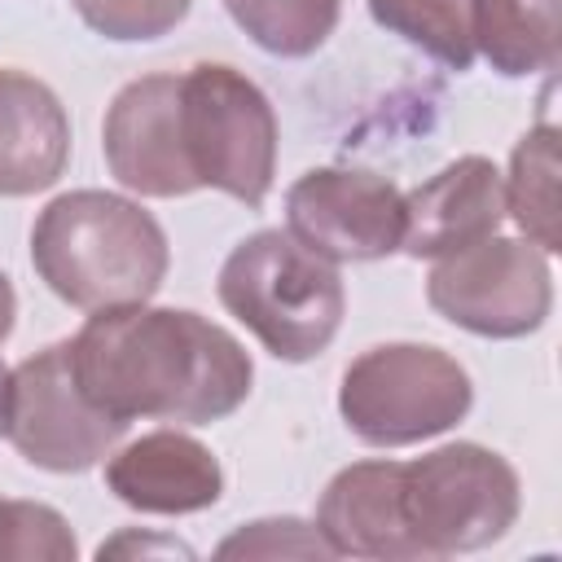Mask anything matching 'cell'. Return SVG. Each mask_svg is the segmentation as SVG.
Wrapping results in <instances>:
<instances>
[{"label": "cell", "mask_w": 562, "mask_h": 562, "mask_svg": "<svg viewBox=\"0 0 562 562\" xmlns=\"http://www.w3.org/2000/svg\"><path fill=\"white\" fill-rule=\"evenodd\" d=\"M110 176L140 198L198 193L180 140V75H140L123 83L101 123Z\"/></svg>", "instance_id": "30bf717a"}, {"label": "cell", "mask_w": 562, "mask_h": 562, "mask_svg": "<svg viewBox=\"0 0 562 562\" xmlns=\"http://www.w3.org/2000/svg\"><path fill=\"white\" fill-rule=\"evenodd\" d=\"M474 404L470 373L430 342H382L342 369L338 413L369 448H408L452 430Z\"/></svg>", "instance_id": "277c9868"}, {"label": "cell", "mask_w": 562, "mask_h": 562, "mask_svg": "<svg viewBox=\"0 0 562 562\" xmlns=\"http://www.w3.org/2000/svg\"><path fill=\"white\" fill-rule=\"evenodd\" d=\"M470 40L505 79L553 75L562 61L558 0H470Z\"/></svg>", "instance_id": "9a60e30c"}, {"label": "cell", "mask_w": 562, "mask_h": 562, "mask_svg": "<svg viewBox=\"0 0 562 562\" xmlns=\"http://www.w3.org/2000/svg\"><path fill=\"white\" fill-rule=\"evenodd\" d=\"M13 316H18V294H13V281L0 272V342L13 334Z\"/></svg>", "instance_id": "603a6c76"}, {"label": "cell", "mask_w": 562, "mask_h": 562, "mask_svg": "<svg viewBox=\"0 0 562 562\" xmlns=\"http://www.w3.org/2000/svg\"><path fill=\"white\" fill-rule=\"evenodd\" d=\"M215 553L220 558H334V549L325 544V536L316 531V522L307 527L299 518H259V522H246Z\"/></svg>", "instance_id": "44dd1931"}, {"label": "cell", "mask_w": 562, "mask_h": 562, "mask_svg": "<svg viewBox=\"0 0 562 562\" xmlns=\"http://www.w3.org/2000/svg\"><path fill=\"white\" fill-rule=\"evenodd\" d=\"M70 522L44 501H4L0 496V558H75Z\"/></svg>", "instance_id": "d6986e66"}, {"label": "cell", "mask_w": 562, "mask_h": 562, "mask_svg": "<svg viewBox=\"0 0 562 562\" xmlns=\"http://www.w3.org/2000/svg\"><path fill=\"white\" fill-rule=\"evenodd\" d=\"M400 509L422 558L474 553L509 536L522 509V483L501 452L457 439L404 461Z\"/></svg>", "instance_id": "5b68a950"}, {"label": "cell", "mask_w": 562, "mask_h": 562, "mask_svg": "<svg viewBox=\"0 0 562 562\" xmlns=\"http://www.w3.org/2000/svg\"><path fill=\"white\" fill-rule=\"evenodd\" d=\"M40 281L79 312L149 303L171 268L162 224L132 198L70 189L53 198L31 228Z\"/></svg>", "instance_id": "7a4b0ae2"}, {"label": "cell", "mask_w": 562, "mask_h": 562, "mask_svg": "<svg viewBox=\"0 0 562 562\" xmlns=\"http://www.w3.org/2000/svg\"><path fill=\"white\" fill-rule=\"evenodd\" d=\"M369 13L382 31L422 48L439 66L457 75L474 66L470 0H369Z\"/></svg>", "instance_id": "e0dca14e"}, {"label": "cell", "mask_w": 562, "mask_h": 562, "mask_svg": "<svg viewBox=\"0 0 562 562\" xmlns=\"http://www.w3.org/2000/svg\"><path fill=\"white\" fill-rule=\"evenodd\" d=\"M79 391L119 422L211 426L233 417L255 382L250 351L189 307H105L70 338Z\"/></svg>", "instance_id": "6da1fadb"}, {"label": "cell", "mask_w": 562, "mask_h": 562, "mask_svg": "<svg viewBox=\"0 0 562 562\" xmlns=\"http://www.w3.org/2000/svg\"><path fill=\"white\" fill-rule=\"evenodd\" d=\"M70 162V114L57 92L0 66V198H31L61 180Z\"/></svg>", "instance_id": "5bb4252c"}, {"label": "cell", "mask_w": 562, "mask_h": 562, "mask_svg": "<svg viewBox=\"0 0 562 562\" xmlns=\"http://www.w3.org/2000/svg\"><path fill=\"white\" fill-rule=\"evenodd\" d=\"M400 470L404 461H356L342 465L316 505V531L334 558H378L408 562L422 558L400 509Z\"/></svg>", "instance_id": "4fadbf2b"}, {"label": "cell", "mask_w": 562, "mask_h": 562, "mask_svg": "<svg viewBox=\"0 0 562 562\" xmlns=\"http://www.w3.org/2000/svg\"><path fill=\"white\" fill-rule=\"evenodd\" d=\"M193 0H75V13L105 40L140 44L162 40L189 18Z\"/></svg>", "instance_id": "ffe728a7"}, {"label": "cell", "mask_w": 562, "mask_h": 562, "mask_svg": "<svg viewBox=\"0 0 562 562\" xmlns=\"http://www.w3.org/2000/svg\"><path fill=\"white\" fill-rule=\"evenodd\" d=\"M127 422L101 413L75 382L70 338L26 356L4 382V439L48 474H83L110 457Z\"/></svg>", "instance_id": "ba28073f"}, {"label": "cell", "mask_w": 562, "mask_h": 562, "mask_svg": "<svg viewBox=\"0 0 562 562\" xmlns=\"http://www.w3.org/2000/svg\"><path fill=\"white\" fill-rule=\"evenodd\" d=\"M505 189V215L527 233L531 246L544 255L562 250L558 237V127L540 123L531 127L509 158V176H501Z\"/></svg>", "instance_id": "2e32d148"}, {"label": "cell", "mask_w": 562, "mask_h": 562, "mask_svg": "<svg viewBox=\"0 0 562 562\" xmlns=\"http://www.w3.org/2000/svg\"><path fill=\"white\" fill-rule=\"evenodd\" d=\"M285 233L329 263H373L404 241V193L360 167H312L285 189Z\"/></svg>", "instance_id": "9c48e42d"}, {"label": "cell", "mask_w": 562, "mask_h": 562, "mask_svg": "<svg viewBox=\"0 0 562 562\" xmlns=\"http://www.w3.org/2000/svg\"><path fill=\"white\" fill-rule=\"evenodd\" d=\"M180 140L198 189L263 206L277 176V114L250 75L220 61L180 75Z\"/></svg>", "instance_id": "8992f818"}, {"label": "cell", "mask_w": 562, "mask_h": 562, "mask_svg": "<svg viewBox=\"0 0 562 562\" xmlns=\"http://www.w3.org/2000/svg\"><path fill=\"white\" fill-rule=\"evenodd\" d=\"M4 382H9V369L0 364V435H4Z\"/></svg>", "instance_id": "cb8c5ba5"}, {"label": "cell", "mask_w": 562, "mask_h": 562, "mask_svg": "<svg viewBox=\"0 0 562 562\" xmlns=\"http://www.w3.org/2000/svg\"><path fill=\"white\" fill-rule=\"evenodd\" d=\"M127 549H140V553H180V558H193V549H189V544H180V540H145V536H136V531H123L119 540H105L97 553L105 558V553H127Z\"/></svg>", "instance_id": "7402d4cb"}, {"label": "cell", "mask_w": 562, "mask_h": 562, "mask_svg": "<svg viewBox=\"0 0 562 562\" xmlns=\"http://www.w3.org/2000/svg\"><path fill=\"white\" fill-rule=\"evenodd\" d=\"M105 487L136 514L176 518L211 509L224 496V470L202 439L162 426L110 452Z\"/></svg>", "instance_id": "8fae6325"}, {"label": "cell", "mask_w": 562, "mask_h": 562, "mask_svg": "<svg viewBox=\"0 0 562 562\" xmlns=\"http://www.w3.org/2000/svg\"><path fill=\"white\" fill-rule=\"evenodd\" d=\"M228 18L272 57H312L338 26L342 0H224Z\"/></svg>", "instance_id": "ac0fdd59"}, {"label": "cell", "mask_w": 562, "mask_h": 562, "mask_svg": "<svg viewBox=\"0 0 562 562\" xmlns=\"http://www.w3.org/2000/svg\"><path fill=\"white\" fill-rule=\"evenodd\" d=\"M505 224V189L501 171L483 154H465L448 162L439 176L404 193V241L400 250L413 259H443L492 237Z\"/></svg>", "instance_id": "7c38bea8"}, {"label": "cell", "mask_w": 562, "mask_h": 562, "mask_svg": "<svg viewBox=\"0 0 562 562\" xmlns=\"http://www.w3.org/2000/svg\"><path fill=\"white\" fill-rule=\"evenodd\" d=\"M215 294L259 347L285 364L321 356L347 312L338 263L312 255L285 228H259L220 263Z\"/></svg>", "instance_id": "3957f363"}, {"label": "cell", "mask_w": 562, "mask_h": 562, "mask_svg": "<svg viewBox=\"0 0 562 562\" xmlns=\"http://www.w3.org/2000/svg\"><path fill=\"white\" fill-rule=\"evenodd\" d=\"M426 303L457 329L479 338H527L553 312L549 255L527 237H483L435 259Z\"/></svg>", "instance_id": "52a82bcc"}]
</instances>
